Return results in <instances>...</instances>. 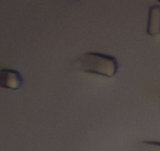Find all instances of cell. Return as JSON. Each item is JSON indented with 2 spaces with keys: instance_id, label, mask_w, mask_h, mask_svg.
Returning <instances> with one entry per match:
<instances>
[{
  "instance_id": "obj_1",
  "label": "cell",
  "mask_w": 160,
  "mask_h": 151,
  "mask_svg": "<svg viewBox=\"0 0 160 151\" xmlns=\"http://www.w3.org/2000/svg\"><path fill=\"white\" fill-rule=\"evenodd\" d=\"M75 68L80 72L95 74L104 77H113L118 69L116 58L105 54L88 52L75 61Z\"/></svg>"
},
{
  "instance_id": "obj_2",
  "label": "cell",
  "mask_w": 160,
  "mask_h": 151,
  "mask_svg": "<svg viewBox=\"0 0 160 151\" xmlns=\"http://www.w3.org/2000/svg\"><path fill=\"white\" fill-rule=\"evenodd\" d=\"M24 79L18 71L12 69H0V87L9 90H19Z\"/></svg>"
},
{
  "instance_id": "obj_3",
  "label": "cell",
  "mask_w": 160,
  "mask_h": 151,
  "mask_svg": "<svg viewBox=\"0 0 160 151\" xmlns=\"http://www.w3.org/2000/svg\"><path fill=\"white\" fill-rule=\"evenodd\" d=\"M147 33L151 36L160 34V6H152L149 9Z\"/></svg>"
},
{
  "instance_id": "obj_4",
  "label": "cell",
  "mask_w": 160,
  "mask_h": 151,
  "mask_svg": "<svg viewBox=\"0 0 160 151\" xmlns=\"http://www.w3.org/2000/svg\"><path fill=\"white\" fill-rule=\"evenodd\" d=\"M133 151H160V142H140L138 143Z\"/></svg>"
},
{
  "instance_id": "obj_5",
  "label": "cell",
  "mask_w": 160,
  "mask_h": 151,
  "mask_svg": "<svg viewBox=\"0 0 160 151\" xmlns=\"http://www.w3.org/2000/svg\"><path fill=\"white\" fill-rule=\"evenodd\" d=\"M158 3H160V0H158Z\"/></svg>"
}]
</instances>
